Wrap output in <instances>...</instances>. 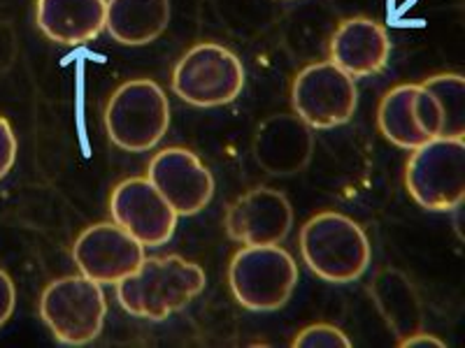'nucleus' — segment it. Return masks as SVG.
Here are the masks:
<instances>
[{"mask_svg":"<svg viewBox=\"0 0 465 348\" xmlns=\"http://www.w3.org/2000/svg\"><path fill=\"white\" fill-rule=\"evenodd\" d=\"M314 153L312 128L298 114L280 111L268 116L254 135V159L272 177L302 172Z\"/></svg>","mask_w":465,"mask_h":348,"instance_id":"nucleus-14","label":"nucleus"},{"mask_svg":"<svg viewBox=\"0 0 465 348\" xmlns=\"http://www.w3.org/2000/svg\"><path fill=\"white\" fill-rule=\"evenodd\" d=\"M242 61L222 44H196L173 70V91L189 105H228L242 93Z\"/></svg>","mask_w":465,"mask_h":348,"instance_id":"nucleus-7","label":"nucleus"},{"mask_svg":"<svg viewBox=\"0 0 465 348\" xmlns=\"http://www.w3.org/2000/svg\"><path fill=\"white\" fill-rule=\"evenodd\" d=\"M391 40L384 26L368 16L344 19L331 40V63L356 80V77H375L389 63Z\"/></svg>","mask_w":465,"mask_h":348,"instance_id":"nucleus-15","label":"nucleus"},{"mask_svg":"<svg viewBox=\"0 0 465 348\" xmlns=\"http://www.w3.org/2000/svg\"><path fill=\"white\" fill-rule=\"evenodd\" d=\"M35 16L52 43L80 47L105 31L107 0H37Z\"/></svg>","mask_w":465,"mask_h":348,"instance_id":"nucleus-16","label":"nucleus"},{"mask_svg":"<svg viewBox=\"0 0 465 348\" xmlns=\"http://www.w3.org/2000/svg\"><path fill=\"white\" fill-rule=\"evenodd\" d=\"M371 295L377 312L391 327L398 339L412 337L423 330V306L412 281L401 269H380L372 279Z\"/></svg>","mask_w":465,"mask_h":348,"instance_id":"nucleus-17","label":"nucleus"},{"mask_svg":"<svg viewBox=\"0 0 465 348\" xmlns=\"http://www.w3.org/2000/svg\"><path fill=\"white\" fill-rule=\"evenodd\" d=\"M74 265L98 284H119L138 272L144 246L119 223H95L82 232L73 246Z\"/></svg>","mask_w":465,"mask_h":348,"instance_id":"nucleus-10","label":"nucleus"},{"mask_svg":"<svg viewBox=\"0 0 465 348\" xmlns=\"http://www.w3.org/2000/svg\"><path fill=\"white\" fill-rule=\"evenodd\" d=\"M147 179L168 200L177 217H193L210 205L214 177L196 153L168 147L149 160Z\"/></svg>","mask_w":465,"mask_h":348,"instance_id":"nucleus-11","label":"nucleus"},{"mask_svg":"<svg viewBox=\"0 0 465 348\" xmlns=\"http://www.w3.org/2000/svg\"><path fill=\"white\" fill-rule=\"evenodd\" d=\"M421 86L435 98L442 114L440 138H465V80L456 72H444L429 77Z\"/></svg>","mask_w":465,"mask_h":348,"instance_id":"nucleus-19","label":"nucleus"},{"mask_svg":"<svg viewBox=\"0 0 465 348\" xmlns=\"http://www.w3.org/2000/svg\"><path fill=\"white\" fill-rule=\"evenodd\" d=\"M40 316L65 346H82L103 333L107 300L101 284L89 276H64L45 288Z\"/></svg>","mask_w":465,"mask_h":348,"instance_id":"nucleus-5","label":"nucleus"},{"mask_svg":"<svg viewBox=\"0 0 465 348\" xmlns=\"http://www.w3.org/2000/svg\"><path fill=\"white\" fill-rule=\"evenodd\" d=\"M205 290L201 265L182 256L144 258L138 272L116 284V297L131 316L165 321L182 312L193 297Z\"/></svg>","mask_w":465,"mask_h":348,"instance_id":"nucleus-1","label":"nucleus"},{"mask_svg":"<svg viewBox=\"0 0 465 348\" xmlns=\"http://www.w3.org/2000/svg\"><path fill=\"white\" fill-rule=\"evenodd\" d=\"M398 346L401 348H444L447 343L442 342V339H438L435 334H429L423 333V330H419L417 334H412V337H405L398 342Z\"/></svg>","mask_w":465,"mask_h":348,"instance_id":"nucleus-24","label":"nucleus"},{"mask_svg":"<svg viewBox=\"0 0 465 348\" xmlns=\"http://www.w3.org/2000/svg\"><path fill=\"white\" fill-rule=\"evenodd\" d=\"M293 110L312 130L342 126L354 116L359 91L335 63H314L298 72L291 89Z\"/></svg>","mask_w":465,"mask_h":348,"instance_id":"nucleus-8","label":"nucleus"},{"mask_svg":"<svg viewBox=\"0 0 465 348\" xmlns=\"http://www.w3.org/2000/svg\"><path fill=\"white\" fill-rule=\"evenodd\" d=\"M377 123L386 140L401 149H417L440 138L442 114L421 84H401L386 91L377 107Z\"/></svg>","mask_w":465,"mask_h":348,"instance_id":"nucleus-12","label":"nucleus"},{"mask_svg":"<svg viewBox=\"0 0 465 348\" xmlns=\"http://www.w3.org/2000/svg\"><path fill=\"white\" fill-rule=\"evenodd\" d=\"M15 304H16L15 284H12L10 275L0 269V327L10 321V316L15 314Z\"/></svg>","mask_w":465,"mask_h":348,"instance_id":"nucleus-23","label":"nucleus"},{"mask_svg":"<svg viewBox=\"0 0 465 348\" xmlns=\"http://www.w3.org/2000/svg\"><path fill=\"white\" fill-rule=\"evenodd\" d=\"M228 237L244 246L284 242L293 226V209L284 193L275 188H254L240 196L226 211Z\"/></svg>","mask_w":465,"mask_h":348,"instance_id":"nucleus-13","label":"nucleus"},{"mask_svg":"<svg viewBox=\"0 0 465 348\" xmlns=\"http://www.w3.org/2000/svg\"><path fill=\"white\" fill-rule=\"evenodd\" d=\"M293 346L296 348H349L347 334L335 325H326V323H317V325H310L305 330L296 334L293 339Z\"/></svg>","mask_w":465,"mask_h":348,"instance_id":"nucleus-20","label":"nucleus"},{"mask_svg":"<svg viewBox=\"0 0 465 348\" xmlns=\"http://www.w3.org/2000/svg\"><path fill=\"white\" fill-rule=\"evenodd\" d=\"M168 126V95L152 80L126 82L107 102V135L124 151H149L163 140Z\"/></svg>","mask_w":465,"mask_h":348,"instance_id":"nucleus-4","label":"nucleus"},{"mask_svg":"<svg viewBox=\"0 0 465 348\" xmlns=\"http://www.w3.org/2000/svg\"><path fill=\"white\" fill-rule=\"evenodd\" d=\"M405 186L419 207L451 211L465 198V142L435 138L412 149L405 168Z\"/></svg>","mask_w":465,"mask_h":348,"instance_id":"nucleus-6","label":"nucleus"},{"mask_svg":"<svg viewBox=\"0 0 465 348\" xmlns=\"http://www.w3.org/2000/svg\"><path fill=\"white\" fill-rule=\"evenodd\" d=\"M110 211L114 223L131 232L144 248L163 246L177 227V214L147 177H133L116 186Z\"/></svg>","mask_w":465,"mask_h":348,"instance_id":"nucleus-9","label":"nucleus"},{"mask_svg":"<svg viewBox=\"0 0 465 348\" xmlns=\"http://www.w3.org/2000/svg\"><path fill=\"white\" fill-rule=\"evenodd\" d=\"M232 295L244 309L275 312L289 302L298 284L296 260L280 244L244 246L228 267Z\"/></svg>","mask_w":465,"mask_h":348,"instance_id":"nucleus-3","label":"nucleus"},{"mask_svg":"<svg viewBox=\"0 0 465 348\" xmlns=\"http://www.w3.org/2000/svg\"><path fill=\"white\" fill-rule=\"evenodd\" d=\"M301 254L319 279L349 284L361 279L371 265V242L354 218L323 211L302 226Z\"/></svg>","mask_w":465,"mask_h":348,"instance_id":"nucleus-2","label":"nucleus"},{"mask_svg":"<svg viewBox=\"0 0 465 348\" xmlns=\"http://www.w3.org/2000/svg\"><path fill=\"white\" fill-rule=\"evenodd\" d=\"M16 160V138L10 121L0 116V181L5 179Z\"/></svg>","mask_w":465,"mask_h":348,"instance_id":"nucleus-22","label":"nucleus"},{"mask_svg":"<svg viewBox=\"0 0 465 348\" xmlns=\"http://www.w3.org/2000/svg\"><path fill=\"white\" fill-rule=\"evenodd\" d=\"M170 0H107L105 28L116 43L140 47L163 35Z\"/></svg>","mask_w":465,"mask_h":348,"instance_id":"nucleus-18","label":"nucleus"},{"mask_svg":"<svg viewBox=\"0 0 465 348\" xmlns=\"http://www.w3.org/2000/svg\"><path fill=\"white\" fill-rule=\"evenodd\" d=\"M16 53H19V43H16L15 26L7 19H0V77L10 72Z\"/></svg>","mask_w":465,"mask_h":348,"instance_id":"nucleus-21","label":"nucleus"}]
</instances>
